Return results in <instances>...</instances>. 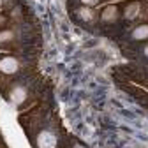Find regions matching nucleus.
Listing matches in <instances>:
<instances>
[{
	"label": "nucleus",
	"mask_w": 148,
	"mask_h": 148,
	"mask_svg": "<svg viewBox=\"0 0 148 148\" xmlns=\"http://www.w3.org/2000/svg\"><path fill=\"white\" fill-rule=\"evenodd\" d=\"M57 136L51 131H42L37 136V148H57Z\"/></svg>",
	"instance_id": "f257e3e1"
},
{
	"label": "nucleus",
	"mask_w": 148,
	"mask_h": 148,
	"mask_svg": "<svg viewBox=\"0 0 148 148\" xmlns=\"http://www.w3.org/2000/svg\"><path fill=\"white\" fill-rule=\"evenodd\" d=\"M18 69H20V64L14 57H4L0 58V72L4 74H14Z\"/></svg>",
	"instance_id": "f03ea898"
},
{
	"label": "nucleus",
	"mask_w": 148,
	"mask_h": 148,
	"mask_svg": "<svg viewBox=\"0 0 148 148\" xmlns=\"http://www.w3.org/2000/svg\"><path fill=\"white\" fill-rule=\"evenodd\" d=\"M132 39L134 41H146L148 39V25H139L132 30Z\"/></svg>",
	"instance_id": "7ed1b4c3"
},
{
	"label": "nucleus",
	"mask_w": 148,
	"mask_h": 148,
	"mask_svg": "<svg viewBox=\"0 0 148 148\" xmlns=\"http://www.w3.org/2000/svg\"><path fill=\"white\" fill-rule=\"evenodd\" d=\"M25 97H27V92H25L23 86H16V88H12V92H11V101H12V102L20 104V102L25 101Z\"/></svg>",
	"instance_id": "20e7f679"
},
{
	"label": "nucleus",
	"mask_w": 148,
	"mask_h": 148,
	"mask_svg": "<svg viewBox=\"0 0 148 148\" xmlns=\"http://www.w3.org/2000/svg\"><path fill=\"white\" fill-rule=\"evenodd\" d=\"M118 16V9L115 5H108L104 11H102V20L104 21H115Z\"/></svg>",
	"instance_id": "39448f33"
},
{
	"label": "nucleus",
	"mask_w": 148,
	"mask_h": 148,
	"mask_svg": "<svg viewBox=\"0 0 148 148\" xmlns=\"http://www.w3.org/2000/svg\"><path fill=\"white\" fill-rule=\"evenodd\" d=\"M139 12V5L138 4H132V5H129L125 9V18H129V20H132V18H136Z\"/></svg>",
	"instance_id": "423d86ee"
},
{
	"label": "nucleus",
	"mask_w": 148,
	"mask_h": 148,
	"mask_svg": "<svg viewBox=\"0 0 148 148\" xmlns=\"http://www.w3.org/2000/svg\"><path fill=\"white\" fill-rule=\"evenodd\" d=\"M79 18L85 21H90V20H94V12H92L90 7H81L79 9Z\"/></svg>",
	"instance_id": "0eeeda50"
},
{
	"label": "nucleus",
	"mask_w": 148,
	"mask_h": 148,
	"mask_svg": "<svg viewBox=\"0 0 148 148\" xmlns=\"http://www.w3.org/2000/svg\"><path fill=\"white\" fill-rule=\"evenodd\" d=\"M81 2H83V5H86V7H94V5H97L99 0H81Z\"/></svg>",
	"instance_id": "6e6552de"
},
{
	"label": "nucleus",
	"mask_w": 148,
	"mask_h": 148,
	"mask_svg": "<svg viewBox=\"0 0 148 148\" xmlns=\"http://www.w3.org/2000/svg\"><path fill=\"white\" fill-rule=\"evenodd\" d=\"M11 37H12L11 32H2L0 34V41H7V39H11Z\"/></svg>",
	"instance_id": "1a4fd4ad"
},
{
	"label": "nucleus",
	"mask_w": 148,
	"mask_h": 148,
	"mask_svg": "<svg viewBox=\"0 0 148 148\" xmlns=\"http://www.w3.org/2000/svg\"><path fill=\"white\" fill-rule=\"evenodd\" d=\"M72 148H85V146H83V145H74Z\"/></svg>",
	"instance_id": "9d476101"
},
{
	"label": "nucleus",
	"mask_w": 148,
	"mask_h": 148,
	"mask_svg": "<svg viewBox=\"0 0 148 148\" xmlns=\"http://www.w3.org/2000/svg\"><path fill=\"white\" fill-rule=\"evenodd\" d=\"M145 53H146V55H148V46H146V49H145Z\"/></svg>",
	"instance_id": "9b49d317"
}]
</instances>
